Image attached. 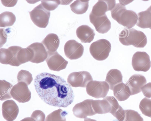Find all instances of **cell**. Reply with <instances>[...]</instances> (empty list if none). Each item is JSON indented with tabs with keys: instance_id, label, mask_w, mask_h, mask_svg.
I'll return each mask as SVG.
<instances>
[{
	"instance_id": "38",
	"label": "cell",
	"mask_w": 151,
	"mask_h": 121,
	"mask_svg": "<svg viewBox=\"0 0 151 121\" xmlns=\"http://www.w3.org/2000/svg\"><path fill=\"white\" fill-rule=\"evenodd\" d=\"M20 121H36L33 118L31 117H25Z\"/></svg>"
},
{
	"instance_id": "1",
	"label": "cell",
	"mask_w": 151,
	"mask_h": 121,
	"mask_svg": "<svg viewBox=\"0 0 151 121\" xmlns=\"http://www.w3.org/2000/svg\"><path fill=\"white\" fill-rule=\"evenodd\" d=\"M34 85L40 98L49 105L66 107L73 100V88L60 76L42 73L36 76Z\"/></svg>"
},
{
	"instance_id": "15",
	"label": "cell",
	"mask_w": 151,
	"mask_h": 121,
	"mask_svg": "<svg viewBox=\"0 0 151 121\" xmlns=\"http://www.w3.org/2000/svg\"><path fill=\"white\" fill-rule=\"evenodd\" d=\"M2 114L4 118L7 121H13L17 118L19 112V108L13 100L4 102L2 107Z\"/></svg>"
},
{
	"instance_id": "8",
	"label": "cell",
	"mask_w": 151,
	"mask_h": 121,
	"mask_svg": "<svg viewBox=\"0 0 151 121\" xmlns=\"http://www.w3.org/2000/svg\"><path fill=\"white\" fill-rule=\"evenodd\" d=\"M132 64L135 70L146 72L151 67V62L150 56L146 52L137 51L132 56Z\"/></svg>"
},
{
	"instance_id": "41",
	"label": "cell",
	"mask_w": 151,
	"mask_h": 121,
	"mask_svg": "<svg viewBox=\"0 0 151 121\" xmlns=\"http://www.w3.org/2000/svg\"><path fill=\"white\" fill-rule=\"evenodd\" d=\"M150 28V29H151V28Z\"/></svg>"
},
{
	"instance_id": "26",
	"label": "cell",
	"mask_w": 151,
	"mask_h": 121,
	"mask_svg": "<svg viewBox=\"0 0 151 121\" xmlns=\"http://www.w3.org/2000/svg\"><path fill=\"white\" fill-rule=\"evenodd\" d=\"M89 0H76L70 5L72 11L77 14L85 13L88 8Z\"/></svg>"
},
{
	"instance_id": "37",
	"label": "cell",
	"mask_w": 151,
	"mask_h": 121,
	"mask_svg": "<svg viewBox=\"0 0 151 121\" xmlns=\"http://www.w3.org/2000/svg\"><path fill=\"white\" fill-rule=\"evenodd\" d=\"M2 4L5 6L12 7L14 6L17 0H1Z\"/></svg>"
},
{
	"instance_id": "14",
	"label": "cell",
	"mask_w": 151,
	"mask_h": 121,
	"mask_svg": "<svg viewBox=\"0 0 151 121\" xmlns=\"http://www.w3.org/2000/svg\"><path fill=\"white\" fill-rule=\"evenodd\" d=\"M91 23L98 33L104 34L107 33L111 28V23L106 15L101 16H94L91 13L89 16Z\"/></svg>"
},
{
	"instance_id": "28",
	"label": "cell",
	"mask_w": 151,
	"mask_h": 121,
	"mask_svg": "<svg viewBox=\"0 0 151 121\" xmlns=\"http://www.w3.org/2000/svg\"><path fill=\"white\" fill-rule=\"evenodd\" d=\"M0 100H6L12 98L10 91L12 85L5 80H0Z\"/></svg>"
},
{
	"instance_id": "39",
	"label": "cell",
	"mask_w": 151,
	"mask_h": 121,
	"mask_svg": "<svg viewBox=\"0 0 151 121\" xmlns=\"http://www.w3.org/2000/svg\"><path fill=\"white\" fill-rule=\"evenodd\" d=\"M84 121H97L94 119L86 117L84 119Z\"/></svg>"
},
{
	"instance_id": "34",
	"label": "cell",
	"mask_w": 151,
	"mask_h": 121,
	"mask_svg": "<svg viewBox=\"0 0 151 121\" xmlns=\"http://www.w3.org/2000/svg\"><path fill=\"white\" fill-rule=\"evenodd\" d=\"M45 117L44 113L40 110L34 111L31 116L36 121H45Z\"/></svg>"
},
{
	"instance_id": "5",
	"label": "cell",
	"mask_w": 151,
	"mask_h": 121,
	"mask_svg": "<svg viewBox=\"0 0 151 121\" xmlns=\"http://www.w3.org/2000/svg\"><path fill=\"white\" fill-rule=\"evenodd\" d=\"M29 13L31 20L36 26L43 28L47 27L49 23L50 12L46 9L42 4L37 6Z\"/></svg>"
},
{
	"instance_id": "21",
	"label": "cell",
	"mask_w": 151,
	"mask_h": 121,
	"mask_svg": "<svg viewBox=\"0 0 151 121\" xmlns=\"http://www.w3.org/2000/svg\"><path fill=\"white\" fill-rule=\"evenodd\" d=\"M114 95L119 101H124L131 95V93L128 85L123 82L115 85L113 89Z\"/></svg>"
},
{
	"instance_id": "7",
	"label": "cell",
	"mask_w": 151,
	"mask_h": 121,
	"mask_svg": "<svg viewBox=\"0 0 151 121\" xmlns=\"http://www.w3.org/2000/svg\"><path fill=\"white\" fill-rule=\"evenodd\" d=\"M93 78L90 73L85 71L73 72L70 73L67 78V82L73 87L85 88Z\"/></svg>"
},
{
	"instance_id": "33",
	"label": "cell",
	"mask_w": 151,
	"mask_h": 121,
	"mask_svg": "<svg viewBox=\"0 0 151 121\" xmlns=\"http://www.w3.org/2000/svg\"><path fill=\"white\" fill-rule=\"evenodd\" d=\"M60 0H41V4L43 7L48 11H53L56 9L60 4Z\"/></svg>"
},
{
	"instance_id": "12",
	"label": "cell",
	"mask_w": 151,
	"mask_h": 121,
	"mask_svg": "<svg viewBox=\"0 0 151 121\" xmlns=\"http://www.w3.org/2000/svg\"><path fill=\"white\" fill-rule=\"evenodd\" d=\"M64 49L65 56L71 60L81 58L84 52L83 46L74 40L68 41L65 44Z\"/></svg>"
},
{
	"instance_id": "10",
	"label": "cell",
	"mask_w": 151,
	"mask_h": 121,
	"mask_svg": "<svg viewBox=\"0 0 151 121\" xmlns=\"http://www.w3.org/2000/svg\"><path fill=\"white\" fill-rule=\"evenodd\" d=\"M22 48L18 46H12L8 48L0 49V62L4 64H9L14 66H19L20 65L17 58V53Z\"/></svg>"
},
{
	"instance_id": "29",
	"label": "cell",
	"mask_w": 151,
	"mask_h": 121,
	"mask_svg": "<svg viewBox=\"0 0 151 121\" xmlns=\"http://www.w3.org/2000/svg\"><path fill=\"white\" fill-rule=\"evenodd\" d=\"M68 113L59 109L53 111L46 117L45 121H66L65 116Z\"/></svg>"
},
{
	"instance_id": "30",
	"label": "cell",
	"mask_w": 151,
	"mask_h": 121,
	"mask_svg": "<svg viewBox=\"0 0 151 121\" xmlns=\"http://www.w3.org/2000/svg\"><path fill=\"white\" fill-rule=\"evenodd\" d=\"M139 108L142 113L145 116L151 117V99L147 98L140 101Z\"/></svg>"
},
{
	"instance_id": "13",
	"label": "cell",
	"mask_w": 151,
	"mask_h": 121,
	"mask_svg": "<svg viewBox=\"0 0 151 121\" xmlns=\"http://www.w3.org/2000/svg\"><path fill=\"white\" fill-rule=\"evenodd\" d=\"M47 52L48 56L45 61L50 70L59 71L66 68L68 63V61L57 51Z\"/></svg>"
},
{
	"instance_id": "25",
	"label": "cell",
	"mask_w": 151,
	"mask_h": 121,
	"mask_svg": "<svg viewBox=\"0 0 151 121\" xmlns=\"http://www.w3.org/2000/svg\"><path fill=\"white\" fill-rule=\"evenodd\" d=\"M138 19L136 25L143 28H151V12L148 9L137 14Z\"/></svg>"
},
{
	"instance_id": "35",
	"label": "cell",
	"mask_w": 151,
	"mask_h": 121,
	"mask_svg": "<svg viewBox=\"0 0 151 121\" xmlns=\"http://www.w3.org/2000/svg\"><path fill=\"white\" fill-rule=\"evenodd\" d=\"M141 90L144 96L147 98H151V83H149L142 87Z\"/></svg>"
},
{
	"instance_id": "4",
	"label": "cell",
	"mask_w": 151,
	"mask_h": 121,
	"mask_svg": "<svg viewBox=\"0 0 151 121\" xmlns=\"http://www.w3.org/2000/svg\"><path fill=\"white\" fill-rule=\"evenodd\" d=\"M111 49V45L110 42L106 39H101L91 44L89 51L95 59L101 61L108 58Z\"/></svg>"
},
{
	"instance_id": "31",
	"label": "cell",
	"mask_w": 151,
	"mask_h": 121,
	"mask_svg": "<svg viewBox=\"0 0 151 121\" xmlns=\"http://www.w3.org/2000/svg\"><path fill=\"white\" fill-rule=\"evenodd\" d=\"M18 82H22L29 85L33 80L32 75L29 71L21 70L18 72L17 75Z\"/></svg>"
},
{
	"instance_id": "17",
	"label": "cell",
	"mask_w": 151,
	"mask_h": 121,
	"mask_svg": "<svg viewBox=\"0 0 151 121\" xmlns=\"http://www.w3.org/2000/svg\"><path fill=\"white\" fill-rule=\"evenodd\" d=\"M28 46L32 49L33 54V58L31 62L38 63L46 60L48 56L47 52L42 43H34Z\"/></svg>"
},
{
	"instance_id": "20",
	"label": "cell",
	"mask_w": 151,
	"mask_h": 121,
	"mask_svg": "<svg viewBox=\"0 0 151 121\" xmlns=\"http://www.w3.org/2000/svg\"><path fill=\"white\" fill-rule=\"evenodd\" d=\"M110 103L111 109L110 112L118 121H123L125 116L124 110L120 106L116 98L112 96H107L105 98Z\"/></svg>"
},
{
	"instance_id": "3",
	"label": "cell",
	"mask_w": 151,
	"mask_h": 121,
	"mask_svg": "<svg viewBox=\"0 0 151 121\" xmlns=\"http://www.w3.org/2000/svg\"><path fill=\"white\" fill-rule=\"evenodd\" d=\"M119 38L122 44L126 46L132 45L137 48H144L147 43L145 34L134 28L124 29L119 33Z\"/></svg>"
},
{
	"instance_id": "24",
	"label": "cell",
	"mask_w": 151,
	"mask_h": 121,
	"mask_svg": "<svg viewBox=\"0 0 151 121\" xmlns=\"http://www.w3.org/2000/svg\"><path fill=\"white\" fill-rule=\"evenodd\" d=\"M93 108L96 114H104L110 113L111 106L109 101L105 98L102 100H93Z\"/></svg>"
},
{
	"instance_id": "22",
	"label": "cell",
	"mask_w": 151,
	"mask_h": 121,
	"mask_svg": "<svg viewBox=\"0 0 151 121\" xmlns=\"http://www.w3.org/2000/svg\"><path fill=\"white\" fill-rule=\"evenodd\" d=\"M47 51L51 52L56 51L58 48L60 40L58 35L55 33L48 34L42 41Z\"/></svg>"
},
{
	"instance_id": "9",
	"label": "cell",
	"mask_w": 151,
	"mask_h": 121,
	"mask_svg": "<svg viewBox=\"0 0 151 121\" xmlns=\"http://www.w3.org/2000/svg\"><path fill=\"white\" fill-rule=\"evenodd\" d=\"M10 93L13 99L20 103L28 102L31 98V92L27 85L22 82H18L14 85Z\"/></svg>"
},
{
	"instance_id": "16",
	"label": "cell",
	"mask_w": 151,
	"mask_h": 121,
	"mask_svg": "<svg viewBox=\"0 0 151 121\" xmlns=\"http://www.w3.org/2000/svg\"><path fill=\"white\" fill-rule=\"evenodd\" d=\"M146 83V80L143 75L135 74L129 78L126 84L129 88L131 95H132L140 92L142 91V88Z\"/></svg>"
},
{
	"instance_id": "36",
	"label": "cell",
	"mask_w": 151,
	"mask_h": 121,
	"mask_svg": "<svg viewBox=\"0 0 151 121\" xmlns=\"http://www.w3.org/2000/svg\"><path fill=\"white\" fill-rule=\"evenodd\" d=\"M1 42L0 47L5 43L6 41L7 36L4 32V29L2 28H0Z\"/></svg>"
},
{
	"instance_id": "19",
	"label": "cell",
	"mask_w": 151,
	"mask_h": 121,
	"mask_svg": "<svg viewBox=\"0 0 151 121\" xmlns=\"http://www.w3.org/2000/svg\"><path fill=\"white\" fill-rule=\"evenodd\" d=\"M77 37L82 43H90L93 39L95 33L94 30L87 25H82L76 30Z\"/></svg>"
},
{
	"instance_id": "2",
	"label": "cell",
	"mask_w": 151,
	"mask_h": 121,
	"mask_svg": "<svg viewBox=\"0 0 151 121\" xmlns=\"http://www.w3.org/2000/svg\"><path fill=\"white\" fill-rule=\"evenodd\" d=\"M112 18L127 29H131L136 24L138 17L131 10H127L124 5L120 3L116 4L111 11Z\"/></svg>"
},
{
	"instance_id": "6",
	"label": "cell",
	"mask_w": 151,
	"mask_h": 121,
	"mask_svg": "<svg viewBox=\"0 0 151 121\" xmlns=\"http://www.w3.org/2000/svg\"><path fill=\"white\" fill-rule=\"evenodd\" d=\"M109 89V86L106 81L92 80L87 85L86 90L89 95L99 98L105 97Z\"/></svg>"
},
{
	"instance_id": "40",
	"label": "cell",
	"mask_w": 151,
	"mask_h": 121,
	"mask_svg": "<svg viewBox=\"0 0 151 121\" xmlns=\"http://www.w3.org/2000/svg\"><path fill=\"white\" fill-rule=\"evenodd\" d=\"M147 9L149 10L151 12V5Z\"/></svg>"
},
{
	"instance_id": "27",
	"label": "cell",
	"mask_w": 151,
	"mask_h": 121,
	"mask_svg": "<svg viewBox=\"0 0 151 121\" xmlns=\"http://www.w3.org/2000/svg\"><path fill=\"white\" fill-rule=\"evenodd\" d=\"M16 20L15 15L12 12L6 11L0 14V26L5 27L12 26Z\"/></svg>"
},
{
	"instance_id": "11",
	"label": "cell",
	"mask_w": 151,
	"mask_h": 121,
	"mask_svg": "<svg viewBox=\"0 0 151 121\" xmlns=\"http://www.w3.org/2000/svg\"><path fill=\"white\" fill-rule=\"evenodd\" d=\"M92 100L87 99L76 104L73 108L74 115L78 118H85L96 114L92 107Z\"/></svg>"
},
{
	"instance_id": "18",
	"label": "cell",
	"mask_w": 151,
	"mask_h": 121,
	"mask_svg": "<svg viewBox=\"0 0 151 121\" xmlns=\"http://www.w3.org/2000/svg\"><path fill=\"white\" fill-rule=\"evenodd\" d=\"M115 0H99L93 6L91 13L96 16H101L111 11L115 6Z\"/></svg>"
},
{
	"instance_id": "23",
	"label": "cell",
	"mask_w": 151,
	"mask_h": 121,
	"mask_svg": "<svg viewBox=\"0 0 151 121\" xmlns=\"http://www.w3.org/2000/svg\"><path fill=\"white\" fill-rule=\"evenodd\" d=\"M123 76L121 72L116 69L110 70L107 73L105 81L109 84V89L113 90L114 87L122 82Z\"/></svg>"
},
{
	"instance_id": "32",
	"label": "cell",
	"mask_w": 151,
	"mask_h": 121,
	"mask_svg": "<svg viewBox=\"0 0 151 121\" xmlns=\"http://www.w3.org/2000/svg\"><path fill=\"white\" fill-rule=\"evenodd\" d=\"M125 116L124 121H143V118L138 113L133 110H124Z\"/></svg>"
}]
</instances>
